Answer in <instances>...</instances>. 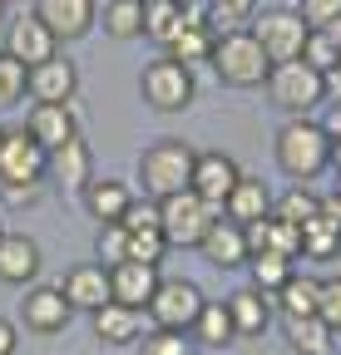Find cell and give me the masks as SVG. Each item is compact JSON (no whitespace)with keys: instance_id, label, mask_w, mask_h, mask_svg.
Instances as JSON below:
<instances>
[{"instance_id":"cell-1","label":"cell","mask_w":341,"mask_h":355,"mask_svg":"<svg viewBox=\"0 0 341 355\" xmlns=\"http://www.w3.org/2000/svg\"><path fill=\"white\" fill-rule=\"evenodd\" d=\"M213 74H218L228 89H263L272 74V60L263 55V44L252 40V30H233L213 40V55H208Z\"/></svg>"},{"instance_id":"cell-2","label":"cell","mask_w":341,"mask_h":355,"mask_svg":"<svg viewBox=\"0 0 341 355\" xmlns=\"http://www.w3.org/2000/svg\"><path fill=\"white\" fill-rule=\"evenodd\" d=\"M326 128L312 119H287L277 128V168L292 178V183H312L317 173H326Z\"/></svg>"},{"instance_id":"cell-3","label":"cell","mask_w":341,"mask_h":355,"mask_svg":"<svg viewBox=\"0 0 341 355\" xmlns=\"http://www.w3.org/2000/svg\"><path fill=\"white\" fill-rule=\"evenodd\" d=\"M193 158H198V153H193L183 139H158V144H149L144 158H139V183H144V193H149L153 202L183 193L188 178H193Z\"/></svg>"},{"instance_id":"cell-4","label":"cell","mask_w":341,"mask_h":355,"mask_svg":"<svg viewBox=\"0 0 341 355\" xmlns=\"http://www.w3.org/2000/svg\"><path fill=\"white\" fill-rule=\"evenodd\" d=\"M218 217H223V207L203 202L193 188H183V193H174V198L158 202V227H163V242H168V247H198L203 232H208Z\"/></svg>"},{"instance_id":"cell-5","label":"cell","mask_w":341,"mask_h":355,"mask_svg":"<svg viewBox=\"0 0 341 355\" xmlns=\"http://www.w3.org/2000/svg\"><path fill=\"white\" fill-rule=\"evenodd\" d=\"M139 94H144V104L158 109V114H178V109H188V104L198 99V79H193L188 64H178V60L163 55V60H149V64H144Z\"/></svg>"},{"instance_id":"cell-6","label":"cell","mask_w":341,"mask_h":355,"mask_svg":"<svg viewBox=\"0 0 341 355\" xmlns=\"http://www.w3.org/2000/svg\"><path fill=\"white\" fill-rule=\"evenodd\" d=\"M267 94L282 114H312L322 99H326V89H322V74L307 64V60H287V64H272L267 74Z\"/></svg>"},{"instance_id":"cell-7","label":"cell","mask_w":341,"mask_h":355,"mask_svg":"<svg viewBox=\"0 0 341 355\" xmlns=\"http://www.w3.org/2000/svg\"><path fill=\"white\" fill-rule=\"evenodd\" d=\"M45 183V148H40L25 123L0 128V193L6 188H40Z\"/></svg>"},{"instance_id":"cell-8","label":"cell","mask_w":341,"mask_h":355,"mask_svg":"<svg viewBox=\"0 0 341 355\" xmlns=\"http://www.w3.org/2000/svg\"><path fill=\"white\" fill-rule=\"evenodd\" d=\"M307 20L297 10H258L252 20V40L263 44V55L272 64H287V60H302V44H307Z\"/></svg>"},{"instance_id":"cell-9","label":"cell","mask_w":341,"mask_h":355,"mask_svg":"<svg viewBox=\"0 0 341 355\" xmlns=\"http://www.w3.org/2000/svg\"><path fill=\"white\" fill-rule=\"evenodd\" d=\"M203 301H208V296H203L193 282H183V277H158V286H153V296H149L144 311H153V326H163V331H188L193 316L203 311Z\"/></svg>"},{"instance_id":"cell-10","label":"cell","mask_w":341,"mask_h":355,"mask_svg":"<svg viewBox=\"0 0 341 355\" xmlns=\"http://www.w3.org/2000/svg\"><path fill=\"white\" fill-rule=\"evenodd\" d=\"M45 178H50L60 193L79 198L84 188H90V178H94V153H90V144H84L79 133H74L69 144L50 148V153H45Z\"/></svg>"},{"instance_id":"cell-11","label":"cell","mask_w":341,"mask_h":355,"mask_svg":"<svg viewBox=\"0 0 341 355\" xmlns=\"http://www.w3.org/2000/svg\"><path fill=\"white\" fill-rule=\"evenodd\" d=\"M6 55L10 60H20L25 69H35L40 60H50V55H60V40L40 25V15L35 10H25V15H15L10 25H6Z\"/></svg>"},{"instance_id":"cell-12","label":"cell","mask_w":341,"mask_h":355,"mask_svg":"<svg viewBox=\"0 0 341 355\" xmlns=\"http://www.w3.org/2000/svg\"><path fill=\"white\" fill-rule=\"evenodd\" d=\"M35 15H40V25H45L60 44L84 40L94 30V20H99L94 0H35Z\"/></svg>"},{"instance_id":"cell-13","label":"cell","mask_w":341,"mask_h":355,"mask_svg":"<svg viewBox=\"0 0 341 355\" xmlns=\"http://www.w3.org/2000/svg\"><path fill=\"white\" fill-rule=\"evenodd\" d=\"M213 40H218V35L208 30L203 6H183V20H178L174 35H168L163 55H168V60H178V64H188V69H198V64H208V55H213Z\"/></svg>"},{"instance_id":"cell-14","label":"cell","mask_w":341,"mask_h":355,"mask_svg":"<svg viewBox=\"0 0 341 355\" xmlns=\"http://www.w3.org/2000/svg\"><path fill=\"white\" fill-rule=\"evenodd\" d=\"M79 94V69L65 55H50L30 69V99L35 104H74Z\"/></svg>"},{"instance_id":"cell-15","label":"cell","mask_w":341,"mask_h":355,"mask_svg":"<svg viewBox=\"0 0 341 355\" xmlns=\"http://www.w3.org/2000/svg\"><path fill=\"white\" fill-rule=\"evenodd\" d=\"M60 291H65V301H69L74 311H90V316H94L99 306L114 301V291H109V266H99V261H79V266H69L65 282H60Z\"/></svg>"},{"instance_id":"cell-16","label":"cell","mask_w":341,"mask_h":355,"mask_svg":"<svg viewBox=\"0 0 341 355\" xmlns=\"http://www.w3.org/2000/svg\"><path fill=\"white\" fill-rule=\"evenodd\" d=\"M20 316H25V326H30L35 336H60V331L69 326V316H74V306L65 301L60 286H35V291H25V301H20Z\"/></svg>"},{"instance_id":"cell-17","label":"cell","mask_w":341,"mask_h":355,"mask_svg":"<svg viewBox=\"0 0 341 355\" xmlns=\"http://www.w3.org/2000/svg\"><path fill=\"white\" fill-rule=\"evenodd\" d=\"M238 178H242V168H238L228 153H198V158H193V178H188V188H193L203 202L223 207V198L233 193Z\"/></svg>"},{"instance_id":"cell-18","label":"cell","mask_w":341,"mask_h":355,"mask_svg":"<svg viewBox=\"0 0 341 355\" xmlns=\"http://www.w3.org/2000/svg\"><path fill=\"white\" fill-rule=\"evenodd\" d=\"M153 286H158V266H149V261H119V266H109V291H114L119 306L144 311L149 296H153Z\"/></svg>"},{"instance_id":"cell-19","label":"cell","mask_w":341,"mask_h":355,"mask_svg":"<svg viewBox=\"0 0 341 355\" xmlns=\"http://www.w3.org/2000/svg\"><path fill=\"white\" fill-rule=\"evenodd\" d=\"M25 133L40 144V148H60V144H69L74 133H79V119H74V109L69 104H35V114L25 119Z\"/></svg>"},{"instance_id":"cell-20","label":"cell","mask_w":341,"mask_h":355,"mask_svg":"<svg viewBox=\"0 0 341 355\" xmlns=\"http://www.w3.org/2000/svg\"><path fill=\"white\" fill-rule=\"evenodd\" d=\"M40 277V247L25 232H0V282L6 286H25Z\"/></svg>"},{"instance_id":"cell-21","label":"cell","mask_w":341,"mask_h":355,"mask_svg":"<svg viewBox=\"0 0 341 355\" xmlns=\"http://www.w3.org/2000/svg\"><path fill=\"white\" fill-rule=\"evenodd\" d=\"M223 217H228V222H238V227L272 217V188L263 183V178H238L233 193L223 198Z\"/></svg>"},{"instance_id":"cell-22","label":"cell","mask_w":341,"mask_h":355,"mask_svg":"<svg viewBox=\"0 0 341 355\" xmlns=\"http://www.w3.org/2000/svg\"><path fill=\"white\" fill-rule=\"evenodd\" d=\"M228 316H233V336H263L267 331V321H272V296L267 291H258V286H242V291H233L228 301Z\"/></svg>"},{"instance_id":"cell-23","label":"cell","mask_w":341,"mask_h":355,"mask_svg":"<svg viewBox=\"0 0 341 355\" xmlns=\"http://www.w3.org/2000/svg\"><path fill=\"white\" fill-rule=\"evenodd\" d=\"M198 252H203V257H208L213 266H223V272H233V266H242V261H247V237H242V227H238V222L218 217V222H213V227L203 232Z\"/></svg>"},{"instance_id":"cell-24","label":"cell","mask_w":341,"mask_h":355,"mask_svg":"<svg viewBox=\"0 0 341 355\" xmlns=\"http://www.w3.org/2000/svg\"><path fill=\"white\" fill-rule=\"evenodd\" d=\"M90 321H94V336H99L104 345H134V340L144 336V311H134V306H119V301L99 306Z\"/></svg>"},{"instance_id":"cell-25","label":"cell","mask_w":341,"mask_h":355,"mask_svg":"<svg viewBox=\"0 0 341 355\" xmlns=\"http://www.w3.org/2000/svg\"><path fill=\"white\" fill-rule=\"evenodd\" d=\"M79 198H84V212H90L99 227L104 222H124V212H129V202H134L119 178H90V188H84Z\"/></svg>"},{"instance_id":"cell-26","label":"cell","mask_w":341,"mask_h":355,"mask_svg":"<svg viewBox=\"0 0 341 355\" xmlns=\"http://www.w3.org/2000/svg\"><path fill=\"white\" fill-rule=\"evenodd\" d=\"M282 336L297 355H336V331L317 316H282Z\"/></svg>"},{"instance_id":"cell-27","label":"cell","mask_w":341,"mask_h":355,"mask_svg":"<svg viewBox=\"0 0 341 355\" xmlns=\"http://www.w3.org/2000/svg\"><path fill=\"white\" fill-rule=\"evenodd\" d=\"M193 340L208 345V350H218V345H233V316H228V306L223 301H203V311L193 316Z\"/></svg>"},{"instance_id":"cell-28","label":"cell","mask_w":341,"mask_h":355,"mask_svg":"<svg viewBox=\"0 0 341 355\" xmlns=\"http://www.w3.org/2000/svg\"><path fill=\"white\" fill-rule=\"evenodd\" d=\"M302 257H312V261L341 257V232H336V222H331L322 207H317V217L302 222Z\"/></svg>"},{"instance_id":"cell-29","label":"cell","mask_w":341,"mask_h":355,"mask_svg":"<svg viewBox=\"0 0 341 355\" xmlns=\"http://www.w3.org/2000/svg\"><path fill=\"white\" fill-rule=\"evenodd\" d=\"M203 20L213 35H233L247 30V20H258V6L252 0H203Z\"/></svg>"},{"instance_id":"cell-30","label":"cell","mask_w":341,"mask_h":355,"mask_svg":"<svg viewBox=\"0 0 341 355\" xmlns=\"http://www.w3.org/2000/svg\"><path fill=\"white\" fill-rule=\"evenodd\" d=\"M317 291H322L317 277H297V272H292L272 301H277L282 316H317Z\"/></svg>"},{"instance_id":"cell-31","label":"cell","mask_w":341,"mask_h":355,"mask_svg":"<svg viewBox=\"0 0 341 355\" xmlns=\"http://www.w3.org/2000/svg\"><path fill=\"white\" fill-rule=\"evenodd\" d=\"M99 20H104L109 40H139L144 35V0H109Z\"/></svg>"},{"instance_id":"cell-32","label":"cell","mask_w":341,"mask_h":355,"mask_svg":"<svg viewBox=\"0 0 341 355\" xmlns=\"http://www.w3.org/2000/svg\"><path fill=\"white\" fill-rule=\"evenodd\" d=\"M247 266H252V286L267 291V296H277V291H282V282L292 277V261H287V257H277V252H252V257H247Z\"/></svg>"},{"instance_id":"cell-33","label":"cell","mask_w":341,"mask_h":355,"mask_svg":"<svg viewBox=\"0 0 341 355\" xmlns=\"http://www.w3.org/2000/svg\"><path fill=\"white\" fill-rule=\"evenodd\" d=\"M178 20H183L178 0H144V35L153 44H168V35L178 30Z\"/></svg>"},{"instance_id":"cell-34","label":"cell","mask_w":341,"mask_h":355,"mask_svg":"<svg viewBox=\"0 0 341 355\" xmlns=\"http://www.w3.org/2000/svg\"><path fill=\"white\" fill-rule=\"evenodd\" d=\"M20 99H30V69L0 50V109H6V104H20Z\"/></svg>"},{"instance_id":"cell-35","label":"cell","mask_w":341,"mask_h":355,"mask_svg":"<svg viewBox=\"0 0 341 355\" xmlns=\"http://www.w3.org/2000/svg\"><path fill=\"white\" fill-rule=\"evenodd\" d=\"M317 207H322V198H317L312 188H302V183L287 188V193L272 202V212H277V217H287V222H297V227H302L307 217H317Z\"/></svg>"},{"instance_id":"cell-36","label":"cell","mask_w":341,"mask_h":355,"mask_svg":"<svg viewBox=\"0 0 341 355\" xmlns=\"http://www.w3.org/2000/svg\"><path fill=\"white\" fill-rule=\"evenodd\" d=\"M99 266H119V261H129V227L124 222H104L99 227V247H94Z\"/></svg>"},{"instance_id":"cell-37","label":"cell","mask_w":341,"mask_h":355,"mask_svg":"<svg viewBox=\"0 0 341 355\" xmlns=\"http://www.w3.org/2000/svg\"><path fill=\"white\" fill-rule=\"evenodd\" d=\"M302 60H307L317 74H326V69L341 60V40H336V35H326V30H312V35H307V44H302Z\"/></svg>"},{"instance_id":"cell-38","label":"cell","mask_w":341,"mask_h":355,"mask_svg":"<svg viewBox=\"0 0 341 355\" xmlns=\"http://www.w3.org/2000/svg\"><path fill=\"white\" fill-rule=\"evenodd\" d=\"M163 257H168L163 227H149V232H129V261H149V266H163Z\"/></svg>"},{"instance_id":"cell-39","label":"cell","mask_w":341,"mask_h":355,"mask_svg":"<svg viewBox=\"0 0 341 355\" xmlns=\"http://www.w3.org/2000/svg\"><path fill=\"white\" fill-rule=\"evenodd\" d=\"M139 355H193V345H188V331H163V326H153V336H144Z\"/></svg>"},{"instance_id":"cell-40","label":"cell","mask_w":341,"mask_h":355,"mask_svg":"<svg viewBox=\"0 0 341 355\" xmlns=\"http://www.w3.org/2000/svg\"><path fill=\"white\" fill-rule=\"evenodd\" d=\"M317 321L341 336V277L322 282V291H317Z\"/></svg>"},{"instance_id":"cell-41","label":"cell","mask_w":341,"mask_h":355,"mask_svg":"<svg viewBox=\"0 0 341 355\" xmlns=\"http://www.w3.org/2000/svg\"><path fill=\"white\" fill-rule=\"evenodd\" d=\"M297 15L307 20V30H331V25H341V0H302Z\"/></svg>"},{"instance_id":"cell-42","label":"cell","mask_w":341,"mask_h":355,"mask_svg":"<svg viewBox=\"0 0 341 355\" xmlns=\"http://www.w3.org/2000/svg\"><path fill=\"white\" fill-rule=\"evenodd\" d=\"M124 227H129V232H149V227H158V202H153V198H134L129 212H124Z\"/></svg>"},{"instance_id":"cell-43","label":"cell","mask_w":341,"mask_h":355,"mask_svg":"<svg viewBox=\"0 0 341 355\" xmlns=\"http://www.w3.org/2000/svg\"><path fill=\"white\" fill-rule=\"evenodd\" d=\"M322 89H326V99H336V104H341V60L322 74Z\"/></svg>"},{"instance_id":"cell-44","label":"cell","mask_w":341,"mask_h":355,"mask_svg":"<svg viewBox=\"0 0 341 355\" xmlns=\"http://www.w3.org/2000/svg\"><path fill=\"white\" fill-rule=\"evenodd\" d=\"M0 198H6L10 207H30V202L40 198V188H6V193H0Z\"/></svg>"},{"instance_id":"cell-45","label":"cell","mask_w":341,"mask_h":355,"mask_svg":"<svg viewBox=\"0 0 341 355\" xmlns=\"http://www.w3.org/2000/svg\"><path fill=\"white\" fill-rule=\"evenodd\" d=\"M15 345H20V336H15V326L0 316V355H15Z\"/></svg>"},{"instance_id":"cell-46","label":"cell","mask_w":341,"mask_h":355,"mask_svg":"<svg viewBox=\"0 0 341 355\" xmlns=\"http://www.w3.org/2000/svg\"><path fill=\"white\" fill-rule=\"evenodd\" d=\"M326 168L341 178V133H331V148H326Z\"/></svg>"},{"instance_id":"cell-47","label":"cell","mask_w":341,"mask_h":355,"mask_svg":"<svg viewBox=\"0 0 341 355\" xmlns=\"http://www.w3.org/2000/svg\"><path fill=\"white\" fill-rule=\"evenodd\" d=\"M322 212L336 222V232H341V198H336V193H326V198H322Z\"/></svg>"},{"instance_id":"cell-48","label":"cell","mask_w":341,"mask_h":355,"mask_svg":"<svg viewBox=\"0 0 341 355\" xmlns=\"http://www.w3.org/2000/svg\"><path fill=\"white\" fill-rule=\"evenodd\" d=\"M331 133H341V104H336V114H331V123H326V139Z\"/></svg>"},{"instance_id":"cell-49","label":"cell","mask_w":341,"mask_h":355,"mask_svg":"<svg viewBox=\"0 0 341 355\" xmlns=\"http://www.w3.org/2000/svg\"><path fill=\"white\" fill-rule=\"evenodd\" d=\"M336 198H341V178H336Z\"/></svg>"},{"instance_id":"cell-50","label":"cell","mask_w":341,"mask_h":355,"mask_svg":"<svg viewBox=\"0 0 341 355\" xmlns=\"http://www.w3.org/2000/svg\"><path fill=\"white\" fill-rule=\"evenodd\" d=\"M0 20H6V6H0Z\"/></svg>"},{"instance_id":"cell-51","label":"cell","mask_w":341,"mask_h":355,"mask_svg":"<svg viewBox=\"0 0 341 355\" xmlns=\"http://www.w3.org/2000/svg\"><path fill=\"white\" fill-rule=\"evenodd\" d=\"M0 6H10V0H0Z\"/></svg>"},{"instance_id":"cell-52","label":"cell","mask_w":341,"mask_h":355,"mask_svg":"<svg viewBox=\"0 0 341 355\" xmlns=\"http://www.w3.org/2000/svg\"><path fill=\"white\" fill-rule=\"evenodd\" d=\"M178 6H188V0H178Z\"/></svg>"},{"instance_id":"cell-53","label":"cell","mask_w":341,"mask_h":355,"mask_svg":"<svg viewBox=\"0 0 341 355\" xmlns=\"http://www.w3.org/2000/svg\"><path fill=\"white\" fill-rule=\"evenodd\" d=\"M0 232H6V227H0Z\"/></svg>"}]
</instances>
